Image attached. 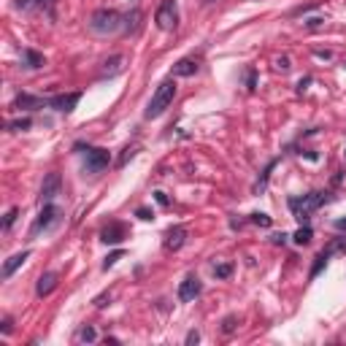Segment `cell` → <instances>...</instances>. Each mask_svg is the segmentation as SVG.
<instances>
[{"label":"cell","instance_id":"74e56055","mask_svg":"<svg viewBox=\"0 0 346 346\" xmlns=\"http://www.w3.org/2000/svg\"><path fill=\"white\" fill-rule=\"evenodd\" d=\"M154 200L160 203V206H168L170 200H168V195H165V192H154Z\"/></svg>","mask_w":346,"mask_h":346},{"label":"cell","instance_id":"30bf717a","mask_svg":"<svg viewBox=\"0 0 346 346\" xmlns=\"http://www.w3.org/2000/svg\"><path fill=\"white\" fill-rule=\"evenodd\" d=\"M82 100V95L78 92H68V95H57V98H52L49 106L54 111H62V114H70L73 108H76V103Z\"/></svg>","mask_w":346,"mask_h":346},{"label":"cell","instance_id":"ab89813d","mask_svg":"<svg viewBox=\"0 0 346 346\" xmlns=\"http://www.w3.org/2000/svg\"><path fill=\"white\" fill-rule=\"evenodd\" d=\"M106 303H108V295H100V298H95V306H98V308H103Z\"/></svg>","mask_w":346,"mask_h":346},{"label":"cell","instance_id":"4316f807","mask_svg":"<svg viewBox=\"0 0 346 346\" xmlns=\"http://www.w3.org/2000/svg\"><path fill=\"white\" fill-rule=\"evenodd\" d=\"M324 252H330V254H338V252H346V236H341V238H336L332 244H328V249Z\"/></svg>","mask_w":346,"mask_h":346},{"label":"cell","instance_id":"52a82bcc","mask_svg":"<svg viewBox=\"0 0 346 346\" xmlns=\"http://www.w3.org/2000/svg\"><path fill=\"white\" fill-rule=\"evenodd\" d=\"M200 292H203L200 278H198L195 274H190L182 284H178V300H182V303H190V300H195V298L200 295Z\"/></svg>","mask_w":346,"mask_h":346},{"label":"cell","instance_id":"d4e9b609","mask_svg":"<svg viewBox=\"0 0 346 346\" xmlns=\"http://www.w3.org/2000/svg\"><path fill=\"white\" fill-rule=\"evenodd\" d=\"M30 119H14V122H8V130L11 132H24V130H30Z\"/></svg>","mask_w":346,"mask_h":346},{"label":"cell","instance_id":"ba28073f","mask_svg":"<svg viewBox=\"0 0 346 346\" xmlns=\"http://www.w3.org/2000/svg\"><path fill=\"white\" fill-rule=\"evenodd\" d=\"M60 184H62V178H60V173H46L44 184H41V203H52L54 198L60 195Z\"/></svg>","mask_w":346,"mask_h":346},{"label":"cell","instance_id":"603a6c76","mask_svg":"<svg viewBox=\"0 0 346 346\" xmlns=\"http://www.w3.org/2000/svg\"><path fill=\"white\" fill-rule=\"evenodd\" d=\"M276 162H278V160H274V162H268V168L262 170V176H260V182L254 184V192H257V195H260V192H265V187H268V178H270V170L276 168Z\"/></svg>","mask_w":346,"mask_h":346},{"label":"cell","instance_id":"60d3db41","mask_svg":"<svg viewBox=\"0 0 346 346\" xmlns=\"http://www.w3.org/2000/svg\"><path fill=\"white\" fill-rule=\"evenodd\" d=\"M308 84H311V76L300 78V84H298V92H303V90H306V86H308Z\"/></svg>","mask_w":346,"mask_h":346},{"label":"cell","instance_id":"83f0119b","mask_svg":"<svg viewBox=\"0 0 346 346\" xmlns=\"http://www.w3.org/2000/svg\"><path fill=\"white\" fill-rule=\"evenodd\" d=\"M236 328H238V316H224V322H222V332H224V336L236 332Z\"/></svg>","mask_w":346,"mask_h":346},{"label":"cell","instance_id":"7bdbcfd3","mask_svg":"<svg viewBox=\"0 0 346 346\" xmlns=\"http://www.w3.org/2000/svg\"><path fill=\"white\" fill-rule=\"evenodd\" d=\"M336 228H338V230H346V219H338V222H336Z\"/></svg>","mask_w":346,"mask_h":346},{"label":"cell","instance_id":"ac0fdd59","mask_svg":"<svg viewBox=\"0 0 346 346\" xmlns=\"http://www.w3.org/2000/svg\"><path fill=\"white\" fill-rule=\"evenodd\" d=\"M330 257H332L330 252H324V249L319 252V254H316V260H314V268H311V274H308V276H311V278H316L319 274H322V268H328Z\"/></svg>","mask_w":346,"mask_h":346},{"label":"cell","instance_id":"f546056e","mask_svg":"<svg viewBox=\"0 0 346 346\" xmlns=\"http://www.w3.org/2000/svg\"><path fill=\"white\" fill-rule=\"evenodd\" d=\"M246 86H249V92L257 90V70H254V68L246 70Z\"/></svg>","mask_w":346,"mask_h":346},{"label":"cell","instance_id":"ffe728a7","mask_svg":"<svg viewBox=\"0 0 346 346\" xmlns=\"http://www.w3.org/2000/svg\"><path fill=\"white\" fill-rule=\"evenodd\" d=\"M311 238H314V230H311L308 224H303V228H298V230H295L292 241H295L298 246H306V244H311Z\"/></svg>","mask_w":346,"mask_h":346},{"label":"cell","instance_id":"b9f144b4","mask_svg":"<svg viewBox=\"0 0 346 346\" xmlns=\"http://www.w3.org/2000/svg\"><path fill=\"white\" fill-rule=\"evenodd\" d=\"M284 241H287V236H284V232H276V236H274V244H284Z\"/></svg>","mask_w":346,"mask_h":346},{"label":"cell","instance_id":"cb8c5ba5","mask_svg":"<svg viewBox=\"0 0 346 346\" xmlns=\"http://www.w3.org/2000/svg\"><path fill=\"white\" fill-rule=\"evenodd\" d=\"M38 8L49 19H57V0H38Z\"/></svg>","mask_w":346,"mask_h":346},{"label":"cell","instance_id":"7c38bea8","mask_svg":"<svg viewBox=\"0 0 346 346\" xmlns=\"http://www.w3.org/2000/svg\"><path fill=\"white\" fill-rule=\"evenodd\" d=\"M44 106H49V103H44L41 98L28 95V92L16 95V100H14V108H16V111H36V108H44Z\"/></svg>","mask_w":346,"mask_h":346},{"label":"cell","instance_id":"277c9868","mask_svg":"<svg viewBox=\"0 0 346 346\" xmlns=\"http://www.w3.org/2000/svg\"><path fill=\"white\" fill-rule=\"evenodd\" d=\"M108 162H111L108 149H90V146H86V162H84L86 173H100V170L108 168Z\"/></svg>","mask_w":346,"mask_h":346},{"label":"cell","instance_id":"8992f818","mask_svg":"<svg viewBox=\"0 0 346 346\" xmlns=\"http://www.w3.org/2000/svg\"><path fill=\"white\" fill-rule=\"evenodd\" d=\"M60 219V208L57 206H52V203H44V208H41V214H38V219H36V224H32V236H38L41 230H49L52 224H54Z\"/></svg>","mask_w":346,"mask_h":346},{"label":"cell","instance_id":"2e32d148","mask_svg":"<svg viewBox=\"0 0 346 346\" xmlns=\"http://www.w3.org/2000/svg\"><path fill=\"white\" fill-rule=\"evenodd\" d=\"M30 257V252H19V254H14V257H8L6 260V265H3V278H11V274L19 268V265H24V260Z\"/></svg>","mask_w":346,"mask_h":346},{"label":"cell","instance_id":"9c48e42d","mask_svg":"<svg viewBox=\"0 0 346 346\" xmlns=\"http://www.w3.org/2000/svg\"><path fill=\"white\" fill-rule=\"evenodd\" d=\"M184 241H187V230L182 228V224H176V228H168V232H165V249L168 252H178L184 246Z\"/></svg>","mask_w":346,"mask_h":346},{"label":"cell","instance_id":"d590c367","mask_svg":"<svg viewBox=\"0 0 346 346\" xmlns=\"http://www.w3.org/2000/svg\"><path fill=\"white\" fill-rule=\"evenodd\" d=\"M184 341H187V346H192V344H198V341H200V332H198V330H192V332H187V338H184Z\"/></svg>","mask_w":346,"mask_h":346},{"label":"cell","instance_id":"5b68a950","mask_svg":"<svg viewBox=\"0 0 346 346\" xmlns=\"http://www.w3.org/2000/svg\"><path fill=\"white\" fill-rule=\"evenodd\" d=\"M154 22L160 30H173L176 28V0H162L154 14Z\"/></svg>","mask_w":346,"mask_h":346},{"label":"cell","instance_id":"f35d334b","mask_svg":"<svg viewBox=\"0 0 346 346\" xmlns=\"http://www.w3.org/2000/svg\"><path fill=\"white\" fill-rule=\"evenodd\" d=\"M322 22H324L322 16H314V19H308V28H311V30H316V28H322Z\"/></svg>","mask_w":346,"mask_h":346},{"label":"cell","instance_id":"6da1fadb","mask_svg":"<svg viewBox=\"0 0 346 346\" xmlns=\"http://www.w3.org/2000/svg\"><path fill=\"white\" fill-rule=\"evenodd\" d=\"M330 200H332L330 192H308V195H303V198H290L287 206H290L292 216L300 219V222H306V219L314 214L316 208H322V206L330 203Z\"/></svg>","mask_w":346,"mask_h":346},{"label":"cell","instance_id":"5bb4252c","mask_svg":"<svg viewBox=\"0 0 346 346\" xmlns=\"http://www.w3.org/2000/svg\"><path fill=\"white\" fill-rule=\"evenodd\" d=\"M195 73H198V60H192V57H184L173 65V76L190 78V76H195Z\"/></svg>","mask_w":346,"mask_h":346},{"label":"cell","instance_id":"836d02e7","mask_svg":"<svg viewBox=\"0 0 346 346\" xmlns=\"http://www.w3.org/2000/svg\"><path fill=\"white\" fill-rule=\"evenodd\" d=\"M32 6H38V0H16V8H22V11H30Z\"/></svg>","mask_w":346,"mask_h":346},{"label":"cell","instance_id":"d6a6232c","mask_svg":"<svg viewBox=\"0 0 346 346\" xmlns=\"http://www.w3.org/2000/svg\"><path fill=\"white\" fill-rule=\"evenodd\" d=\"M276 68H278V70H284V73H287V70L292 68V65H290V57H276Z\"/></svg>","mask_w":346,"mask_h":346},{"label":"cell","instance_id":"9a60e30c","mask_svg":"<svg viewBox=\"0 0 346 346\" xmlns=\"http://www.w3.org/2000/svg\"><path fill=\"white\" fill-rule=\"evenodd\" d=\"M124 70V57L122 54H114V57H108L103 62V70H100V76L103 78H111V76H116V73H122Z\"/></svg>","mask_w":346,"mask_h":346},{"label":"cell","instance_id":"f1b7e54d","mask_svg":"<svg viewBox=\"0 0 346 346\" xmlns=\"http://www.w3.org/2000/svg\"><path fill=\"white\" fill-rule=\"evenodd\" d=\"M252 222L260 224V228H270V216H268V214H260V211H254V214H252Z\"/></svg>","mask_w":346,"mask_h":346},{"label":"cell","instance_id":"8d00e7d4","mask_svg":"<svg viewBox=\"0 0 346 346\" xmlns=\"http://www.w3.org/2000/svg\"><path fill=\"white\" fill-rule=\"evenodd\" d=\"M11 330H14V322H11V316H6L3 319V336H8Z\"/></svg>","mask_w":346,"mask_h":346},{"label":"cell","instance_id":"1f68e13d","mask_svg":"<svg viewBox=\"0 0 346 346\" xmlns=\"http://www.w3.org/2000/svg\"><path fill=\"white\" fill-rule=\"evenodd\" d=\"M16 216H19V208H11V211H8V214H6V222H3V230H8V228H11V224H14V222H16Z\"/></svg>","mask_w":346,"mask_h":346},{"label":"cell","instance_id":"3957f363","mask_svg":"<svg viewBox=\"0 0 346 346\" xmlns=\"http://www.w3.org/2000/svg\"><path fill=\"white\" fill-rule=\"evenodd\" d=\"M119 28H122V16L114 8H98L90 16V30L98 32V36H108V32H116Z\"/></svg>","mask_w":346,"mask_h":346},{"label":"cell","instance_id":"7402d4cb","mask_svg":"<svg viewBox=\"0 0 346 346\" xmlns=\"http://www.w3.org/2000/svg\"><path fill=\"white\" fill-rule=\"evenodd\" d=\"M138 154V144H130V146H124V152L119 154V160H116V168H124V165L130 162L132 157Z\"/></svg>","mask_w":346,"mask_h":346},{"label":"cell","instance_id":"4dcf8cb0","mask_svg":"<svg viewBox=\"0 0 346 346\" xmlns=\"http://www.w3.org/2000/svg\"><path fill=\"white\" fill-rule=\"evenodd\" d=\"M116 260H122V252H114V254H108V257H106V262H103V270L114 268V265H116Z\"/></svg>","mask_w":346,"mask_h":346},{"label":"cell","instance_id":"e0dca14e","mask_svg":"<svg viewBox=\"0 0 346 346\" xmlns=\"http://www.w3.org/2000/svg\"><path fill=\"white\" fill-rule=\"evenodd\" d=\"M22 57H24V68H30V70L44 68V65H46L44 54H38V52H32V49H24V52H22Z\"/></svg>","mask_w":346,"mask_h":346},{"label":"cell","instance_id":"ee69618b","mask_svg":"<svg viewBox=\"0 0 346 346\" xmlns=\"http://www.w3.org/2000/svg\"><path fill=\"white\" fill-rule=\"evenodd\" d=\"M206 3H211V0H206Z\"/></svg>","mask_w":346,"mask_h":346},{"label":"cell","instance_id":"4fadbf2b","mask_svg":"<svg viewBox=\"0 0 346 346\" xmlns=\"http://www.w3.org/2000/svg\"><path fill=\"white\" fill-rule=\"evenodd\" d=\"M57 274L54 270H49V274H44L41 278H38V287H36V292H38V298H46V295H52L54 292V287H57Z\"/></svg>","mask_w":346,"mask_h":346},{"label":"cell","instance_id":"8fae6325","mask_svg":"<svg viewBox=\"0 0 346 346\" xmlns=\"http://www.w3.org/2000/svg\"><path fill=\"white\" fill-rule=\"evenodd\" d=\"M100 238H103L106 244H122L124 238H128V228H124L122 222H111L108 228L100 232Z\"/></svg>","mask_w":346,"mask_h":346},{"label":"cell","instance_id":"d6986e66","mask_svg":"<svg viewBox=\"0 0 346 346\" xmlns=\"http://www.w3.org/2000/svg\"><path fill=\"white\" fill-rule=\"evenodd\" d=\"M122 22H124V24H122V30H124V32H136V30H138V22H141V11L132 8L130 14L122 19Z\"/></svg>","mask_w":346,"mask_h":346},{"label":"cell","instance_id":"e575fe53","mask_svg":"<svg viewBox=\"0 0 346 346\" xmlns=\"http://www.w3.org/2000/svg\"><path fill=\"white\" fill-rule=\"evenodd\" d=\"M136 216H138V219H144V222H149V219H154V214H152L149 208H138V211H136Z\"/></svg>","mask_w":346,"mask_h":346},{"label":"cell","instance_id":"7a4b0ae2","mask_svg":"<svg viewBox=\"0 0 346 346\" xmlns=\"http://www.w3.org/2000/svg\"><path fill=\"white\" fill-rule=\"evenodd\" d=\"M173 98H176V82H173V78H165V82L154 90V95H152L149 106H146L144 116H146V119H157V116H162V114H165V108H170Z\"/></svg>","mask_w":346,"mask_h":346},{"label":"cell","instance_id":"484cf974","mask_svg":"<svg viewBox=\"0 0 346 346\" xmlns=\"http://www.w3.org/2000/svg\"><path fill=\"white\" fill-rule=\"evenodd\" d=\"M232 274V262H219V265H214V276L216 278H228Z\"/></svg>","mask_w":346,"mask_h":346},{"label":"cell","instance_id":"44dd1931","mask_svg":"<svg viewBox=\"0 0 346 346\" xmlns=\"http://www.w3.org/2000/svg\"><path fill=\"white\" fill-rule=\"evenodd\" d=\"M76 341H78V344H92V341H98L95 328H92V324H84V328L76 332Z\"/></svg>","mask_w":346,"mask_h":346}]
</instances>
